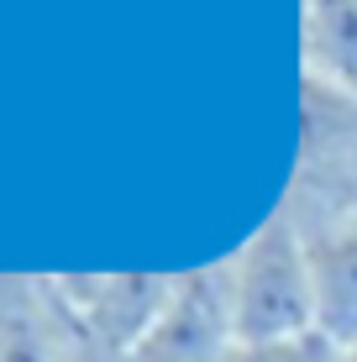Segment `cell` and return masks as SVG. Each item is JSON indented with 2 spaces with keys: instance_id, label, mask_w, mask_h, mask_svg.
I'll use <instances>...</instances> for the list:
<instances>
[{
  "instance_id": "obj_1",
  "label": "cell",
  "mask_w": 357,
  "mask_h": 362,
  "mask_svg": "<svg viewBox=\"0 0 357 362\" xmlns=\"http://www.w3.org/2000/svg\"><path fill=\"white\" fill-rule=\"evenodd\" d=\"M279 216L305 242L357 221V95L300 74V147Z\"/></svg>"
},
{
  "instance_id": "obj_2",
  "label": "cell",
  "mask_w": 357,
  "mask_h": 362,
  "mask_svg": "<svg viewBox=\"0 0 357 362\" xmlns=\"http://www.w3.org/2000/svg\"><path fill=\"white\" fill-rule=\"evenodd\" d=\"M226 284H231L237 346H268L315 331L310 242L279 210L226 257Z\"/></svg>"
},
{
  "instance_id": "obj_3",
  "label": "cell",
  "mask_w": 357,
  "mask_h": 362,
  "mask_svg": "<svg viewBox=\"0 0 357 362\" xmlns=\"http://www.w3.org/2000/svg\"><path fill=\"white\" fill-rule=\"evenodd\" d=\"M237 346V320H231V284H226V257L205 268L174 273L158 326L137 346V362H231Z\"/></svg>"
},
{
  "instance_id": "obj_4",
  "label": "cell",
  "mask_w": 357,
  "mask_h": 362,
  "mask_svg": "<svg viewBox=\"0 0 357 362\" xmlns=\"http://www.w3.org/2000/svg\"><path fill=\"white\" fill-rule=\"evenodd\" d=\"M47 279L64 310L95 341L121 346L131 357L174 294V273H47Z\"/></svg>"
},
{
  "instance_id": "obj_5",
  "label": "cell",
  "mask_w": 357,
  "mask_h": 362,
  "mask_svg": "<svg viewBox=\"0 0 357 362\" xmlns=\"http://www.w3.org/2000/svg\"><path fill=\"white\" fill-rule=\"evenodd\" d=\"M0 362H64V305L32 273H0Z\"/></svg>"
},
{
  "instance_id": "obj_6",
  "label": "cell",
  "mask_w": 357,
  "mask_h": 362,
  "mask_svg": "<svg viewBox=\"0 0 357 362\" xmlns=\"http://www.w3.org/2000/svg\"><path fill=\"white\" fill-rule=\"evenodd\" d=\"M315 284V331L336 346L357 341V221L310 242Z\"/></svg>"
},
{
  "instance_id": "obj_7",
  "label": "cell",
  "mask_w": 357,
  "mask_h": 362,
  "mask_svg": "<svg viewBox=\"0 0 357 362\" xmlns=\"http://www.w3.org/2000/svg\"><path fill=\"white\" fill-rule=\"evenodd\" d=\"M305 74L357 95V0H300Z\"/></svg>"
},
{
  "instance_id": "obj_8",
  "label": "cell",
  "mask_w": 357,
  "mask_h": 362,
  "mask_svg": "<svg viewBox=\"0 0 357 362\" xmlns=\"http://www.w3.org/2000/svg\"><path fill=\"white\" fill-rule=\"evenodd\" d=\"M237 362H341V346L326 341L321 331L289 336V341H268V346H242Z\"/></svg>"
},
{
  "instance_id": "obj_9",
  "label": "cell",
  "mask_w": 357,
  "mask_h": 362,
  "mask_svg": "<svg viewBox=\"0 0 357 362\" xmlns=\"http://www.w3.org/2000/svg\"><path fill=\"white\" fill-rule=\"evenodd\" d=\"M53 284V279H47ZM64 305V299H58ZM64 362H137L131 352H121V346H105V341H95L90 331L79 326V320L64 310Z\"/></svg>"
},
{
  "instance_id": "obj_10",
  "label": "cell",
  "mask_w": 357,
  "mask_h": 362,
  "mask_svg": "<svg viewBox=\"0 0 357 362\" xmlns=\"http://www.w3.org/2000/svg\"><path fill=\"white\" fill-rule=\"evenodd\" d=\"M341 362H357V341H352V346H341Z\"/></svg>"
},
{
  "instance_id": "obj_11",
  "label": "cell",
  "mask_w": 357,
  "mask_h": 362,
  "mask_svg": "<svg viewBox=\"0 0 357 362\" xmlns=\"http://www.w3.org/2000/svg\"><path fill=\"white\" fill-rule=\"evenodd\" d=\"M231 362H237V357H231Z\"/></svg>"
}]
</instances>
